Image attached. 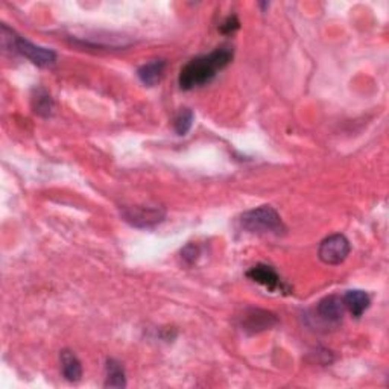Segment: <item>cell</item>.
<instances>
[{
    "label": "cell",
    "instance_id": "obj_1",
    "mask_svg": "<svg viewBox=\"0 0 389 389\" xmlns=\"http://www.w3.org/2000/svg\"><path fill=\"white\" fill-rule=\"evenodd\" d=\"M233 54L235 52H233L231 46H221L209 55L198 56V58L189 61L181 69L178 78L180 87L182 90H192L195 87L206 86V84L213 80L219 70H222L230 64Z\"/></svg>",
    "mask_w": 389,
    "mask_h": 389
},
{
    "label": "cell",
    "instance_id": "obj_2",
    "mask_svg": "<svg viewBox=\"0 0 389 389\" xmlns=\"http://www.w3.org/2000/svg\"><path fill=\"white\" fill-rule=\"evenodd\" d=\"M2 46L11 52L23 55L25 58L40 67H51L56 61V54L51 49L35 46L31 41L19 37L6 25H2Z\"/></svg>",
    "mask_w": 389,
    "mask_h": 389
},
{
    "label": "cell",
    "instance_id": "obj_3",
    "mask_svg": "<svg viewBox=\"0 0 389 389\" xmlns=\"http://www.w3.org/2000/svg\"><path fill=\"white\" fill-rule=\"evenodd\" d=\"M240 225L250 233H272L280 235L285 231L280 215L270 206L245 211L240 217Z\"/></svg>",
    "mask_w": 389,
    "mask_h": 389
},
{
    "label": "cell",
    "instance_id": "obj_4",
    "mask_svg": "<svg viewBox=\"0 0 389 389\" xmlns=\"http://www.w3.org/2000/svg\"><path fill=\"white\" fill-rule=\"evenodd\" d=\"M350 250L349 239L342 235H333L322 240L318 256L325 265H339L349 257Z\"/></svg>",
    "mask_w": 389,
    "mask_h": 389
},
{
    "label": "cell",
    "instance_id": "obj_5",
    "mask_svg": "<svg viewBox=\"0 0 389 389\" xmlns=\"http://www.w3.org/2000/svg\"><path fill=\"white\" fill-rule=\"evenodd\" d=\"M125 221L137 228H151L163 222L166 216L165 209L161 207H128L123 210Z\"/></svg>",
    "mask_w": 389,
    "mask_h": 389
},
{
    "label": "cell",
    "instance_id": "obj_6",
    "mask_svg": "<svg viewBox=\"0 0 389 389\" xmlns=\"http://www.w3.org/2000/svg\"><path fill=\"white\" fill-rule=\"evenodd\" d=\"M275 322H277V318H275V315H272L271 312L251 309L244 316L242 327L245 331H250V333H259V331L271 329Z\"/></svg>",
    "mask_w": 389,
    "mask_h": 389
},
{
    "label": "cell",
    "instance_id": "obj_7",
    "mask_svg": "<svg viewBox=\"0 0 389 389\" xmlns=\"http://www.w3.org/2000/svg\"><path fill=\"white\" fill-rule=\"evenodd\" d=\"M316 312L322 321L329 322V324H338V322H341L344 312H345L344 301L342 298H339V296L336 295L327 296V298L321 300L320 304H318Z\"/></svg>",
    "mask_w": 389,
    "mask_h": 389
},
{
    "label": "cell",
    "instance_id": "obj_8",
    "mask_svg": "<svg viewBox=\"0 0 389 389\" xmlns=\"http://www.w3.org/2000/svg\"><path fill=\"white\" fill-rule=\"evenodd\" d=\"M248 279H251L252 281L259 283L263 287H266L268 291L275 292V291H283V283L279 277V274L274 271V268L268 266V265H257L251 268V270L246 272Z\"/></svg>",
    "mask_w": 389,
    "mask_h": 389
},
{
    "label": "cell",
    "instance_id": "obj_9",
    "mask_svg": "<svg viewBox=\"0 0 389 389\" xmlns=\"http://www.w3.org/2000/svg\"><path fill=\"white\" fill-rule=\"evenodd\" d=\"M166 70V61L163 60H155L151 62H146V64L141 66L137 70L139 80L145 84L148 87H154L161 81L163 75H165Z\"/></svg>",
    "mask_w": 389,
    "mask_h": 389
},
{
    "label": "cell",
    "instance_id": "obj_10",
    "mask_svg": "<svg viewBox=\"0 0 389 389\" xmlns=\"http://www.w3.org/2000/svg\"><path fill=\"white\" fill-rule=\"evenodd\" d=\"M342 301H344V306L345 309L350 310V314L353 316H362V314L365 310L370 307V296H368L364 291H349L344 296H342Z\"/></svg>",
    "mask_w": 389,
    "mask_h": 389
},
{
    "label": "cell",
    "instance_id": "obj_11",
    "mask_svg": "<svg viewBox=\"0 0 389 389\" xmlns=\"http://www.w3.org/2000/svg\"><path fill=\"white\" fill-rule=\"evenodd\" d=\"M61 370L64 377L69 381H80L82 377V366L80 359H78L70 350H62L61 355Z\"/></svg>",
    "mask_w": 389,
    "mask_h": 389
},
{
    "label": "cell",
    "instance_id": "obj_12",
    "mask_svg": "<svg viewBox=\"0 0 389 389\" xmlns=\"http://www.w3.org/2000/svg\"><path fill=\"white\" fill-rule=\"evenodd\" d=\"M105 386L107 388H125L126 386L123 366L115 359L107 360V380H105Z\"/></svg>",
    "mask_w": 389,
    "mask_h": 389
},
{
    "label": "cell",
    "instance_id": "obj_13",
    "mask_svg": "<svg viewBox=\"0 0 389 389\" xmlns=\"http://www.w3.org/2000/svg\"><path fill=\"white\" fill-rule=\"evenodd\" d=\"M32 104H34V111L37 113V115L43 116V117L52 115L54 101H52L51 95H49L46 90L43 89L37 90V95L32 97Z\"/></svg>",
    "mask_w": 389,
    "mask_h": 389
},
{
    "label": "cell",
    "instance_id": "obj_14",
    "mask_svg": "<svg viewBox=\"0 0 389 389\" xmlns=\"http://www.w3.org/2000/svg\"><path fill=\"white\" fill-rule=\"evenodd\" d=\"M193 111L189 110V108H184L178 113V116L175 117V122H174V128L176 131L178 136H186V134L190 131L193 125Z\"/></svg>",
    "mask_w": 389,
    "mask_h": 389
},
{
    "label": "cell",
    "instance_id": "obj_15",
    "mask_svg": "<svg viewBox=\"0 0 389 389\" xmlns=\"http://www.w3.org/2000/svg\"><path fill=\"white\" fill-rule=\"evenodd\" d=\"M200 256H201V250L196 244H189L181 250V259L186 261L187 265H193L195 261L200 259Z\"/></svg>",
    "mask_w": 389,
    "mask_h": 389
},
{
    "label": "cell",
    "instance_id": "obj_16",
    "mask_svg": "<svg viewBox=\"0 0 389 389\" xmlns=\"http://www.w3.org/2000/svg\"><path fill=\"white\" fill-rule=\"evenodd\" d=\"M239 27H240L239 19H237V16H235V14H233V16H230V17H227V19L224 20L222 25L219 26V31H221L225 35H230L233 32H236Z\"/></svg>",
    "mask_w": 389,
    "mask_h": 389
}]
</instances>
